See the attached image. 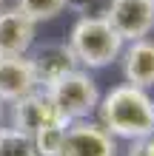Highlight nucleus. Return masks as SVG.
<instances>
[{"label":"nucleus","mask_w":154,"mask_h":156,"mask_svg":"<svg viewBox=\"0 0 154 156\" xmlns=\"http://www.w3.org/2000/svg\"><path fill=\"white\" fill-rule=\"evenodd\" d=\"M97 116L114 139L131 142L154 133V99L146 88L129 85V82H120L100 94Z\"/></svg>","instance_id":"nucleus-1"},{"label":"nucleus","mask_w":154,"mask_h":156,"mask_svg":"<svg viewBox=\"0 0 154 156\" xmlns=\"http://www.w3.org/2000/svg\"><path fill=\"white\" fill-rule=\"evenodd\" d=\"M66 43L74 54L77 66L86 71H97L117 62L126 45L123 37L106 23L103 14H80L74 26L69 29Z\"/></svg>","instance_id":"nucleus-2"},{"label":"nucleus","mask_w":154,"mask_h":156,"mask_svg":"<svg viewBox=\"0 0 154 156\" xmlns=\"http://www.w3.org/2000/svg\"><path fill=\"white\" fill-rule=\"evenodd\" d=\"M51 99L54 111L63 122H77V119H88L97 114V102H100V88L92 77V71L74 68L69 74H63L60 80H54L51 85L43 88Z\"/></svg>","instance_id":"nucleus-3"},{"label":"nucleus","mask_w":154,"mask_h":156,"mask_svg":"<svg viewBox=\"0 0 154 156\" xmlns=\"http://www.w3.org/2000/svg\"><path fill=\"white\" fill-rule=\"evenodd\" d=\"M106 23L123 37V43L151 37L154 31V0H108L103 9Z\"/></svg>","instance_id":"nucleus-4"},{"label":"nucleus","mask_w":154,"mask_h":156,"mask_svg":"<svg viewBox=\"0 0 154 156\" xmlns=\"http://www.w3.org/2000/svg\"><path fill=\"white\" fill-rule=\"evenodd\" d=\"M60 156H117V139L100 122L77 119L66 128Z\"/></svg>","instance_id":"nucleus-5"},{"label":"nucleus","mask_w":154,"mask_h":156,"mask_svg":"<svg viewBox=\"0 0 154 156\" xmlns=\"http://www.w3.org/2000/svg\"><path fill=\"white\" fill-rule=\"evenodd\" d=\"M29 60L34 68V77H37V85L46 88L54 80H60L63 74L80 68L74 54H71L69 43H43V45H32L29 48Z\"/></svg>","instance_id":"nucleus-6"},{"label":"nucleus","mask_w":154,"mask_h":156,"mask_svg":"<svg viewBox=\"0 0 154 156\" xmlns=\"http://www.w3.org/2000/svg\"><path fill=\"white\" fill-rule=\"evenodd\" d=\"M37 85L29 54H0V102L12 105L14 99L32 94Z\"/></svg>","instance_id":"nucleus-7"},{"label":"nucleus","mask_w":154,"mask_h":156,"mask_svg":"<svg viewBox=\"0 0 154 156\" xmlns=\"http://www.w3.org/2000/svg\"><path fill=\"white\" fill-rule=\"evenodd\" d=\"M37 37V23L17 6H0V54H29Z\"/></svg>","instance_id":"nucleus-8"},{"label":"nucleus","mask_w":154,"mask_h":156,"mask_svg":"<svg viewBox=\"0 0 154 156\" xmlns=\"http://www.w3.org/2000/svg\"><path fill=\"white\" fill-rule=\"evenodd\" d=\"M54 119H60V116H57L49 94L43 88H34L32 94H26V97L12 102V128H17V131H23L29 136L34 131H40L43 125L54 122Z\"/></svg>","instance_id":"nucleus-9"},{"label":"nucleus","mask_w":154,"mask_h":156,"mask_svg":"<svg viewBox=\"0 0 154 156\" xmlns=\"http://www.w3.org/2000/svg\"><path fill=\"white\" fill-rule=\"evenodd\" d=\"M120 66L129 85H137L146 91L154 88V40L143 37V40L126 43L120 54Z\"/></svg>","instance_id":"nucleus-10"},{"label":"nucleus","mask_w":154,"mask_h":156,"mask_svg":"<svg viewBox=\"0 0 154 156\" xmlns=\"http://www.w3.org/2000/svg\"><path fill=\"white\" fill-rule=\"evenodd\" d=\"M66 122L63 119H54V122L43 125L40 131L32 133V142H34V151L37 156H60L63 151V139H66Z\"/></svg>","instance_id":"nucleus-11"},{"label":"nucleus","mask_w":154,"mask_h":156,"mask_svg":"<svg viewBox=\"0 0 154 156\" xmlns=\"http://www.w3.org/2000/svg\"><path fill=\"white\" fill-rule=\"evenodd\" d=\"M0 156H37L29 133L0 125Z\"/></svg>","instance_id":"nucleus-12"},{"label":"nucleus","mask_w":154,"mask_h":156,"mask_svg":"<svg viewBox=\"0 0 154 156\" xmlns=\"http://www.w3.org/2000/svg\"><path fill=\"white\" fill-rule=\"evenodd\" d=\"M14 6L34 23H49L66 12V0H14Z\"/></svg>","instance_id":"nucleus-13"},{"label":"nucleus","mask_w":154,"mask_h":156,"mask_svg":"<svg viewBox=\"0 0 154 156\" xmlns=\"http://www.w3.org/2000/svg\"><path fill=\"white\" fill-rule=\"evenodd\" d=\"M100 0H66V9H74L77 14H94V6Z\"/></svg>","instance_id":"nucleus-14"},{"label":"nucleus","mask_w":154,"mask_h":156,"mask_svg":"<svg viewBox=\"0 0 154 156\" xmlns=\"http://www.w3.org/2000/svg\"><path fill=\"white\" fill-rule=\"evenodd\" d=\"M143 156H154V133L143 139Z\"/></svg>","instance_id":"nucleus-15"},{"label":"nucleus","mask_w":154,"mask_h":156,"mask_svg":"<svg viewBox=\"0 0 154 156\" xmlns=\"http://www.w3.org/2000/svg\"><path fill=\"white\" fill-rule=\"evenodd\" d=\"M0 105H3V102H0ZM0 119H3V108H0Z\"/></svg>","instance_id":"nucleus-16"},{"label":"nucleus","mask_w":154,"mask_h":156,"mask_svg":"<svg viewBox=\"0 0 154 156\" xmlns=\"http://www.w3.org/2000/svg\"><path fill=\"white\" fill-rule=\"evenodd\" d=\"M0 6H6V0H0Z\"/></svg>","instance_id":"nucleus-17"}]
</instances>
